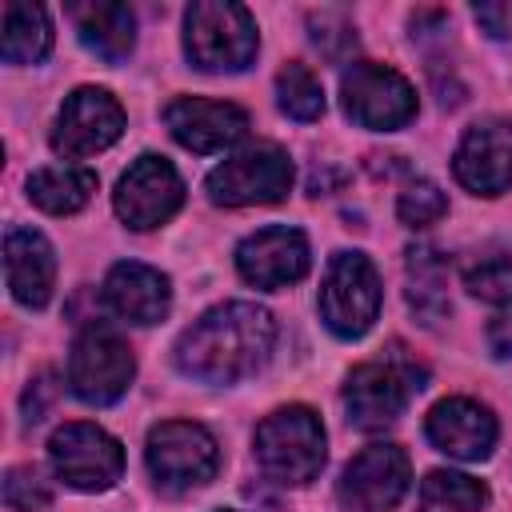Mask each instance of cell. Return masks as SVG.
Masks as SVG:
<instances>
[{
  "mask_svg": "<svg viewBox=\"0 0 512 512\" xmlns=\"http://www.w3.org/2000/svg\"><path fill=\"white\" fill-rule=\"evenodd\" d=\"M164 124H168L176 144H184L188 152L208 156V152H220V148H232L236 140H244L248 112L240 104H228V100L176 96L164 108Z\"/></svg>",
  "mask_w": 512,
  "mask_h": 512,
  "instance_id": "16",
  "label": "cell"
},
{
  "mask_svg": "<svg viewBox=\"0 0 512 512\" xmlns=\"http://www.w3.org/2000/svg\"><path fill=\"white\" fill-rule=\"evenodd\" d=\"M464 288L492 304H512V256L488 252L464 268Z\"/></svg>",
  "mask_w": 512,
  "mask_h": 512,
  "instance_id": "26",
  "label": "cell"
},
{
  "mask_svg": "<svg viewBox=\"0 0 512 512\" xmlns=\"http://www.w3.org/2000/svg\"><path fill=\"white\" fill-rule=\"evenodd\" d=\"M220 512H236V508H220Z\"/></svg>",
  "mask_w": 512,
  "mask_h": 512,
  "instance_id": "33",
  "label": "cell"
},
{
  "mask_svg": "<svg viewBox=\"0 0 512 512\" xmlns=\"http://www.w3.org/2000/svg\"><path fill=\"white\" fill-rule=\"evenodd\" d=\"M488 348H492V356H500V360L512 356V304H504V308L492 316V324H488Z\"/></svg>",
  "mask_w": 512,
  "mask_h": 512,
  "instance_id": "31",
  "label": "cell"
},
{
  "mask_svg": "<svg viewBox=\"0 0 512 512\" xmlns=\"http://www.w3.org/2000/svg\"><path fill=\"white\" fill-rule=\"evenodd\" d=\"M76 36L88 52H96L108 64L128 60L132 44H136V16L128 4H112V0H92V4H72L68 8Z\"/></svg>",
  "mask_w": 512,
  "mask_h": 512,
  "instance_id": "20",
  "label": "cell"
},
{
  "mask_svg": "<svg viewBox=\"0 0 512 512\" xmlns=\"http://www.w3.org/2000/svg\"><path fill=\"white\" fill-rule=\"evenodd\" d=\"M424 432L432 440V448H440L444 456L452 460H464V464H476V460H488L492 448H496V416L468 400V396H448L440 400L428 420H424Z\"/></svg>",
  "mask_w": 512,
  "mask_h": 512,
  "instance_id": "17",
  "label": "cell"
},
{
  "mask_svg": "<svg viewBox=\"0 0 512 512\" xmlns=\"http://www.w3.org/2000/svg\"><path fill=\"white\" fill-rule=\"evenodd\" d=\"M208 200L224 208L276 204L292 188V160L276 144H248L208 172Z\"/></svg>",
  "mask_w": 512,
  "mask_h": 512,
  "instance_id": "8",
  "label": "cell"
},
{
  "mask_svg": "<svg viewBox=\"0 0 512 512\" xmlns=\"http://www.w3.org/2000/svg\"><path fill=\"white\" fill-rule=\"evenodd\" d=\"M424 380H428L424 364H416V356L404 352L400 344L388 348L380 360L356 364L344 384L348 420L360 432H384L388 424H396L404 416L408 400L424 388Z\"/></svg>",
  "mask_w": 512,
  "mask_h": 512,
  "instance_id": "2",
  "label": "cell"
},
{
  "mask_svg": "<svg viewBox=\"0 0 512 512\" xmlns=\"http://www.w3.org/2000/svg\"><path fill=\"white\" fill-rule=\"evenodd\" d=\"M236 268L252 288H288L308 272V236L288 224H268L240 240Z\"/></svg>",
  "mask_w": 512,
  "mask_h": 512,
  "instance_id": "14",
  "label": "cell"
},
{
  "mask_svg": "<svg viewBox=\"0 0 512 512\" xmlns=\"http://www.w3.org/2000/svg\"><path fill=\"white\" fill-rule=\"evenodd\" d=\"M48 396H52V376H40V380H36V384L24 392V412H28V420H32V424L44 416Z\"/></svg>",
  "mask_w": 512,
  "mask_h": 512,
  "instance_id": "32",
  "label": "cell"
},
{
  "mask_svg": "<svg viewBox=\"0 0 512 512\" xmlns=\"http://www.w3.org/2000/svg\"><path fill=\"white\" fill-rule=\"evenodd\" d=\"M52 48V24L40 4H4V60L8 64H36Z\"/></svg>",
  "mask_w": 512,
  "mask_h": 512,
  "instance_id": "22",
  "label": "cell"
},
{
  "mask_svg": "<svg viewBox=\"0 0 512 512\" xmlns=\"http://www.w3.org/2000/svg\"><path fill=\"white\" fill-rule=\"evenodd\" d=\"M276 344V320L252 300L208 308L176 340V368L200 384H236L252 376Z\"/></svg>",
  "mask_w": 512,
  "mask_h": 512,
  "instance_id": "1",
  "label": "cell"
},
{
  "mask_svg": "<svg viewBox=\"0 0 512 512\" xmlns=\"http://www.w3.org/2000/svg\"><path fill=\"white\" fill-rule=\"evenodd\" d=\"M412 484V464L404 456V448L396 444H368L364 452H356L336 484V500L348 512H388L404 500Z\"/></svg>",
  "mask_w": 512,
  "mask_h": 512,
  "instance_id": "12",
  "label": "cell"
},
{
  "mask_svg": "<svg viewBox=\"0 0 512 512\" xmlns=\"http://www.w3.org/2000/svg\"><path fill=\"white\" fill-rule=\"evenodd\" d=\"M456 180L476 196H500L512 188V120H476L456 156H452Z\"/></svg>",
  "mask_w": 512,
  "mask_h": 512,
  "instance_id": "15",
  "label": "cell"
},
{
  "mask_svg": "<svg viewBox=\"0 0 512 512\" xmlns=\"http://www.w3.org/2000/svg\"><path fill=\"white\" fill-rule=\"evenodd\" d=\"M380 276L364 252H336L320 284V320L328 332L356 340L380 316Z\"/></svg>",
  "mask_w": 512,
  "mask_h": 512,
  "instance_id": "7",
  "label": "cell"
},
{
  "mask_svg": "<svg viewBox=\"0 0 512 512\" xmlns=\"http://www.w3.org/2000/svg\"><path fill=\"white\" fill-rule=\"evenodd\" d=\"M276 104L292 116V120H320L324 116V88L316 80V72L300 60L284 64L276 76Z\"/></svg>",
  "mask_w": 512,
  "mask_h": 512,
  "instance_id": "25",
  "label": "cell"
},
{
  "mask_svg": "<svg viewBox=\"0 0 512 512\" xmlns=\"http://www.w3.org/2000/svg\"><path fill=\"white\" fill-rule=\"evenodd\" d=\"M444 212H448V196H444L432 180H412V184L400 192V200H396V216H400V224H408V228H428V224H436Z\"/></svg>",
  "mask_w": 512,
  "mask_h": 512,
  "instance_id": "27",
  "label": "cell"
},
{
  "mask_svg": "<svg viewBox=\"0 0 512 512\" xmlns=\"http://www.w3.org/2000/svg\"><path fill=\"white\" fill-rule=\"evenodd\" d=\"M96 192V172L76 168V164H48L28 176V200L52 216H72L80 212Z\"/></svg>",
  "mask_w": 512,
  "mask_h": 512,
  "instance_id": "21",
  "label": "cell"
},
{
  "mask_svg": "<svg viewBox=\"0 0 512 512\" xmlns=\"http://www.w3.org/2000/svg\"><path fill=\"white\" fill-rule=\"evenodd\" d=\"M136 376V360L128 340L104 324L92 320L76 332L72 340V356H68V384L84 404H112L128 392Z\"/></svg>",
  "mask_w": 512,
  "mask_h": 512,
  "instance_id": "5",
  "label": "cell"
},
{
  "mask_svg": "<svg viewBox=\"0 0 512 512\" xmlns=\"http://www.w3.org/2000/svg\"><path fill=\"white\" fill-rule=\"evenodd\" d=\"M444 284H448V268H444L440 252L428 248V244L412 248V252H408V300H412V308L424 316V324H436V320L448 312V292H444Z\"/></svg>",
  "mask_w": 512,
  "mask_h": 512,
  "instance_id": "23",
  "label": "cell"
},
{
  "mask_svg": "<svg viewBox=\"0 0 512 512\" xmlns=\"http://www.w3.org/2000/svg\"><path fill=\"white\" fill-rule=\"evenodd\" d=\"M4 504L12 512H44L52 504V488L36 468H8L4 472Z\"/></svg>",
  "mask_w": 512,
  "mask_h": 512,
  "instance_id": "28",
  "label": "cell"
},
{
  "mask_svg": "<svg viewBox=\"0 0 512 512\" xmlns=\"http://www.w3.org/2000/svg\"><path fill=\"white\" fill-rule=\"evenodd\" d=\"M260 32L244 4L196 0L184 12V52L200 72H244L256 60Z\"/></svg>",
  "mask_w": 512,
  "mask_h": 512,
  "instance_id": "3",
  "label": "cell"
},
{
  "mask_svg": "<svg viewBox=\"0 0 512 512\" xmlns=\"http://www.w3.org/2000/svg\"><path fill=\"white\" fill-rule=\"evenodd\" d=\"M104 304L116 320L128 324H160L172 308V284L160 268L140 260H120L104 276Z\"/></svg>",
  "mask_w": 512,
  "mask_h": 512,
  "instance_id": "18",
  "label": "cell"
},
{
  "mask_svg": "<svg viewBox=\"0 0 512 512\" xmlns=\"http://www.w3.org/2000/svg\"><path fill=\"white\" fill-rule=\"evenodd\" d=\"M308 28H312V44L320 48V56H328V60L352 56L356 32H352V24L340 12H312L308 16Z\"/></svg>",
  "mask_w": 512,
  "mask_h": 512,
  "instance_id": "29",
  "label": "cell"
},
{
  "mask_svg": "<svg viewBox=\"0 0 512 512\" xmlns=\"http://www.w3.org/2000/svg\"><path fill=\"white\" fill-rule=\"evenodd\" d=\"M112 204H116V216L128 228L148 232V228H160L164 220L176 216V208L184 204V180L164 156L144 152L120 176V184L112 192Z\"/></svg>",
  "mask_w": 512,
  "mask_h": 512,
  "instance_id": "11",
  "label": "cell"
},
{
  "mask_svg": "<svg viewBox=\"0 0 512 512\" xmlns=\"http://www.w3.org/2000/svg\"><path fill=\"white\" fill-rule=\"evenodd\" d=\"M256 464L276 484H308L324 468V424L312 408L288 404L256 424Z\"/></svg>",
  "mask_w": 512,
  "mask_h": 512,
  "instance_id": "4",
  "label": "cell"
},
{
  "mask_svg": "<svg viewBox=\"0 0 512 512\" xmlns=\"http://www.w3.org/2000/svg\"><path fill=\"white\" fill-rule=\"evenodd\" d=\"M48 460L56 476L76 492H108L124 472V448L116 436L88 420H72L52 432Z\"/></svg>",
  "mask_w": 512,
  "mask_h": 512,
  "instance_id": "10",
  "label": "cell"
},
{
  "mask_svg": "<svg viewBox=\"0 0 512 512\" xmlns=\"http://www.w3.org/2000/svg\"><path fill=\"white\" fill-rule=\"evenodd\" d=\"M124 132V108L104 88H76L52 128V152L64 160H84L116 144Z\"/></svg>",
  "mask_w": 512,
  "mask_h": 512,
  "instance_id": "13",
  "label": "cell"
},
{
  "mask_svg": "<svg viewBox=\"0 0 512 512\" xmlns=\"http://www.w3.org/2000/svg\"><path fill=\"white\" fill-rule=\"evenodd\" d=\"M472 16L492 40H512V0H484L472 8Z\"/></svg>",
  "mask_w": 512,
  "mask_h": 512,
  "instance_id": "30",
  "label": "cell"
},
{
  "mask_svg": "<svg viewBox=\"0 0 512 512\" xmlns=\"http://www.w3.org/2000/svg\"><path fill=\"white\" fill-rule=\"evenodd\" d=\"M488 504V488L476 476L436 468L420 480V512H480Z\"/></svg>",
  "mask_w": 512,
  "mask_h": 512,
  "instance_id": "24",
  "label": "cell"
},
{
  "mask_svg": "<svg viewBox=\"0 0 512 512\" xmlns=\"http://www.w3.org/2000/svg\"><path fill=\"white\" fill-rule=\"evenodd\" d=\"M144 460L148 472L160 488L168 492H192L200 484H208L220 468V448L216 436L204 424L192 420H160L148 432L144 444Z\"/></svg>",
  "mask_w": 512,
  "mask_h": 512,
  "instance_id": "6",
  "label": "cell"
},
{
  "mask_svg": "<svg viewBox=\"0 0 512 512\" xmlns=\"http://www.w3.org/2000/svg\"><path fill=\"white\" fill-rule=\"evenodd\" d=\"M344 112L372 132H396L416 116V88L388 64L356 60L340 76Z\"/></svg>",
  "mask_w": 512,
  "mask_h": 512,
  "instance_id": "9",
  "label": "cell"
},
{
  "mask_svg": "<svg viewBox=\"0 0 512 512\" xmlns=\"http://www.w3.org/2000/svg\"><path fill=\"white\" fill-rule=\"evenodd\" d=\"M4 272L12 296L24 308H44L56 288V252L36 228L12 224L4 232Z\"/></svg>",
  "mask_w": 512,
  "mask_h": 512,
  "instance_id": "19",
  "label": "cell"
}]
</instances>
